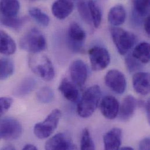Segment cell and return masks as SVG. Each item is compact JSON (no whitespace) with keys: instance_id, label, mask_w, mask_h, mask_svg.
Here are the masks:
<instances>
[{"instance_id":"23","label":"cell","mask_w":150,"mask_h":150,"mask_svg":"<svg viewBox=\"0 0 150 150\" xmlns=\"http://www.w3.org/2000/svg\"><path fill=\"white\" fill-rule=\"evenodd\" d=\"M92 23L96 28H98L102 21V11L99 5L94 0L88 1Z\"/></svg>"},{"instance_id":"35","label":"cell","mask_w":150,"mask_h":150,"mask_svg":"<svg viewBox=\"0 0 150 150\" xmlns=\"http://www.w3.org/2000/svg\"><path fill=\"white\" fill-rule=\"evenodd\" d=\"M23 150H38V148L36 146H35L34 145H33V144H26L23 148Z\"/></svg>"},{"instance_id":"30","label":"cell","mask_w":150,"mask_h":150,"mask_svg":"<svg viewBox=\"0 0 150 150\" xmlns=\"http://www.w3.org/2000/svg\"><path fill=\"white\" fill-rule=\"evenodd\" d=\"M81 149L85 150L95 149V144L91 136L89 131L86 128L84 129L82 132L81 141Z\"/></svg>"},{"instance_id":"3","label":"cell","mask_w":150,"mask_h":150,"mask_svg":"<svg viewBox=\"0 0 150 150\" xmlns=\"http://www.w3.org/2000/svg\"><path fill=\"white\" fill-rule=\"evenodd\" d=\"M29 65L35 74L45 81H51L54 77L55 71L52 62L46 56L33 54L29 58Z\"/></svg>"},{"instance_id":"29","label":"cell","mask_w":150,"mask_h":150,"mask_svg":"<svg viewBox=\"0 0 150 150\" xmlns=\"http://www.w3.org/2000/svg\"><path fill=\"white\" fill-rule=\"evenodd\" d=\"M25 19L23 18L15 17H6L4 16L2 18L1 22L5 26L11 28L13 29L21 28L25 22Z\"/></svg>"},{"instance_id":"32","label":"cell","mask_w":150,"mask_h":150,"mask_svg":"<svg viewBox=\"0 0 150 150\" xmlns=\"http://www.w3.org/2000/svg\"><path fill=\"white\" fill-rule=\"evenodd\" d=\"M13 100L9 97H0V117L2 116L11 108Z\"/></svg>"},{"instance_id":"2","label":"cell","mask_w":150,"mask_h":150,"mask_svg":"<svg viewBox=\"0 0 150 150\" xmlns=\"http://www.w3.org/2000/svg\"><path fill=\"white\" fill-rule=\"evenodd\" d=\"M47 46L46 38L38 29L32 28L20 40V47L24 50L33 54L39 53Z\"/></svg>"},{"instance_id":"11","label":"cell","mask_w":150,"mask_h":150,"mask_svg":"<svg viewBox=\"0 0 150 150\" xmlns=\"http://www.w3.org/2000/svg\"><path fill=\"white\" fill-rule=\"evenodd\" d=\"M69 72L71 81L76 86L82 87L85 84L88 77V69L82 60L74 61L70 66Z\"/></svg>"},{"instance_id":"1","label":"cell","mask_w":150,"mask_h":150,"mask_svg":"<svg viewBox=\"0 0 150 150\" xmlns=\"http://www.w3.org/2000/svg\"><path fill=\"white\" fill-rule=\"evenodd\" d=\"M101 95V90L98 85H93L88 88L83 93L78 104V115L83 118L92 116L98 106Z\"/></svg>"},{"instance_id":"9","label":"cell","mask_w":150,"mask_h":150,"mask_svg":"<svg viewBox=\"0 0 150 150\" xmlns=\"http://www.w3.org/2000/svg\"><path fill=\"white\" fill-rule=\"evenodd\" d=\"M106 85L114 92L122 94L126 88V79L125 75L117 70H111L105 77Z\"/></svg>"},{"instance_id":"7","label":"cell","mask_w":150,"mask_h":150,"mask_svg":"<svg viewBox=\"0 0 150 150\" xmlns=\"http://www.w3.org/2000/svg\"><path fill=\"white\" fill-rule=\"evenodd\" d=\"M88 54L92 69L95 71L105 69L110 62V54L103 47H93L88 51Z\"/></svg>"},{"instance_id":"38","label":"cell","mask_w":150,"mask_h":150,"mask_svg":"<svg viewBox=\"0 0 150 150\" xmlns=\"http://www.w3.org/2000/svg\"><path fill=\"white\" fill-rule=\"evenodd\" d=\"M77 1H79V0H77Z\"/></svg>"},{"instance_id":"33","label":"cell","mask_w":150,"mask_h":150,"mask_svg":"<svg viewBox=\"0 0 150 150\" xmlns=\"http://www.w3.org/2000/svg\"><path fill=\"white\" fill-rule=\"evenodd\" d=\"M139 149L140 150H149L150 149V140L147 137L142 140L139 144Z\"/></svg>"},{"instance_id":"15","label":"cell","mask_w":150,"mask_h":150,"mask_svg":"<svg viewBox=\"0 0 150 150\" xmlns=\"http://www.w3.org/2000/svg\"><path fill=\"white\" fill-rule=\"evenodd\" d=\"M137 100L132 95L126 96L119 107V118L123 121L129 120L133 116L137 106Z\"/></svg>"},{"instance_id":"24","label":"cell","mask_w":150,"mask_h":150,"mask_svg":"<svg viewBox=\"0 0 150 150\" xmlns=\"http://www.w3.org/2000/svg\"><path fill=\"white\" fill-rule=\"evenodd\" d=\"M150 0H133L134 15L136 18L147 16L150 11Z\"/></svg>"},{"instance_id":"25","label":"cell","mask_w":150,"mask_h":150,"mask_svg":"<svg viewBox=\"0 0 150 150\" xmlns=\"http://www.w3.org/2000/svg\"><path fill=\"white\" fill-rule=\"evenodd\" d=\"M14 71V64L9 59H0V80H4L12 75Z\"/></svg>"},{"instance_id":"20","label":"cell","mask_w":150,"mask_h":150,"mask_svg":"<svg viewBox=\"0 0 150 150\" xmlns=\"http://www.w3.org/2000/svg\"><path fill=\"white\" fill-rule=\"evenodd\" d=\"M37 82L31 76L25 78L16 87L13 91V94L18 97H23L32 92L36 88Z\"/></svg>"},{"instance_id":"5","label":"cell","mask_w":150,"mask_h":150,"mask_svg":"<svg viewBox=\"0 0 150 150\" xmlns=\"http://www.w3.org/2000/svg\"><path fill=\"white\" fill-rule=\"evenodd\" d=\"M62 113L59 109H56L52 111L43 122L35 125L33 129L35 136L40 139L49 137L57 128Z\"/></svg>"},{"instance_id":"18","label":"cell","mask_w":150,"mask_h":150,"mask_svg":"<svg viewBox=\"0 0 150 150\" xmlns=\"http://www.w3.org/2000/svg\"><path fill=\"white\" fill-rule=\"evenodd\" d=\"M126 19V11L122 5H116L112 7L108 14V21L113 26L122 25Z\"/></svg>"},{"instance_id":"13","label":"cell","mask_w":150,"mask_h":150,"mask_svg":"<svg viewBox=\"0 0 150 150\" xmlns=\"http://www.w3.org/2000/svg\"><path fill=\"white\" fill-rule=\"evenodd\" d=\"M74 9V4L71 0H56L52 6L53 15L59 19L67 18Z\"/></svg>"},{"instance_id":"21","label":"cell","mask_w":150,"mask_h":150,"mask_svg":"<svg viewBox=\"0 0 150 150\" xmlns=\"http://www.w3.org/2000/svg\"><path fill=\"white\" fill-rule=\"evenodd\" d=\"M19 9V0H1L0 2V11L4 16H17Z\"/></svg>"},{"instance_id":"26","label":"cell","mask_w":150,"mask_h":150,"mask_svg":"<svg viewBox=\"0 0 150 150\" xmlns=\"http://www.w3.org/2000/svg\"><path fill=\"white\" fill-rule=\"evenodd\" d=\"M29 13L40 25L46 27L49 25V16L40 9L38 8H32L29 10Z\"/></svg>"},{"instance_id":"4","label":"cell","mask_w":150,"mask_h":150,"mask_svg":"<svg viewBox=\"0 0 150 150\" xmlns=\"http://www.w3.org/2000/svg\"><path fill=\"white\" fill-rule=\"evenodd\" d=\"M110 31L112 40L118 52L121 55L127 54L135 44L136 36L134 35L117 27L111 28Z\"/></svg>"},{"instance_id":"8","label":"cell","mask_w":150,"mask_h":150,"mask_svg":"<svg viewBox=\"0 0 150 150\" xmlns=\"http://www.w3.org/2000/svg\"><path fill=\"white\" fill-rule=\"evenodd\" d=\"M85 38L86 33L80 25L71 22L68 30V43L71 50L75 53L82 52Z\"/></svg>"},{"instance_id":"19","label":"cell","mask_w":150,"mask_h":150,"mask_svg":"<svg viewBox=\"0 0 150 150\" xmlns=\"http://www.w3.org/2000/svg\"><path fill=\"white\" fill-rule=\"evenodd\" d=\"M16 45L13 39L6 32L0 30V53L10 56L14 54Z\"/></svg>"},{"instance_id":"12","label":"cell","mask_w":150,"mask_h":150,"mask_svg":"<svg viewBox=\"0 0 150 150\" xmlns=\"http://www.w3.org/2000/svg\"><path fill=\"white\" fill-rule=\"evenodd\" d=\"M102 114L108 119L112 120L116 118L119 113V103L113 96L108 95L103 98L100 104Z\"/></svg>"},{"instance_id":"6","label":"cell","mask_w":150,"mask_h":150,"mask_svg":"<svg viewBox=\"0 0 150 150\" xmlns=\"http://www.w3.org/2000/svg\"><path fill=\"white\" fill-rule=\"evenodd\" d=\"M22 133V126L15 119L12 117L0 119V140H16L21 136Z\"/></svg>"},{"instance_id":"28","label":"cell","mask_w":150,"mask_h":150,"mask_svg":"<svg viewBox=\"0 0 150 150\" xmlns=\"http://www.w3.org/2000/svg\"><path fill=\"white\" fill-rule=\"evenodd\" d=\"M77 8L79 15L87 24L91 25L92 23L91 18L90 16L89 10L88 5V2H86L84 0H79L77 2Z\"/></svg>"},{"instance_id":"37","label":"cell","mask_w":150,"mask_h":150,"mask_svg":"<svg viewBox=\"0 0 150 150\" xmlns=\"http://www.w3.org/2000/svg\"><path fill=\"white\" fill-rule=\"evenodd\" d=\"M120 150H133L134 149L132 147H122L120 149H119Z\"/></svg>"},{"instance_id":"16","label":"cell","mask_w":150,"mask_h":150,"mask_svg":"<svg viewBox=\"0 0 150 150\" xmlns=\"http://www.w3.org/2000/svg\"><path fill=\"white\" fill-rule=\"evenodd\" d=\"M122 132L119 128H113L103 136L105 149L119 150L122 143Z\"/></svg>"},{"instance_id":"34","label":"cell","mask_w":150,"mask_h":150,"mask_svg":"<svg viewBox=\"0 0 150 150\" xmlns=\"http://www.w3.org/2000/svg\"><path fill=\"white\" fill-rule=\"evenodd\" d=\"M144 29L148 35H150V16H148L144 21Z\"/></svg>"},{"instance_id":"27","label":"cell","mask_w":150,"mask_h":150,"mask_svg":"<svg viewBox=\"0 0 150 150\" xmlns=\"http://www.w3.org/2000/svg\"><path fill=\"white\" fill-rule=\"evenodd\" d=\"M37 98L43 103H48L54 98V92L49 86H43L37 92Z\"/></svg>"},{"instance_id":"22","label":"cell","mask_w":150,"mask_h":150,"mask_svg":"<svg viewBox=\"0 0 150 150\" xmlns=\"http://www.w3.org/2000/svg\"><path fill=\"white\" fill-rule=\"evenodd\" d=\"M132 56L143 64L150 62V45L147 42H142L135 47Z\"/></svg>"},{"instance_id":"17","label":"cell","mask_w":150,"mask_h":150,"mask_svg":"<svg viewBox=\"0 0 150 150\" xmlns=\"http://www.w3.org/2000/svg\"><path fill=\"white\" fill-rule=\"evenodd\" d=\"M59 90L67 100L75 102L78 100L79 92L75 84L67 78H64L60 82Z\"/></svg>"},{"instance_id":"10","label":"cell","mask_w":150,"mask_h":150,"mask_svg":"<svg viewBox=\"0 0 150 150\" xmlns=\"http://www.w3.org/2000/svg\"><path fill=\"white\" fill-rule=\"evenodd\" d=\"M45 149L48 150H76L77 147L69 134L60 133L46 143Z\"/></svg>"},{"instance_id":"31","label":"cell","mask_w":150,"mask_h":150,"mask_svg":"<svg viewBox=\"0 0 150 150\" xmlns=\"http://www.w3.org/2000/svg\"><path fill=\"white\" fill-rule=\"evenodd\" d=\"M125 62L126 67L130 73L137 71L142 68V63L135 59L132 54H129L126 57Z\"/></svg>"},{"instance_id":"14","label":"cell","mask_w":150,"mask_h":150,"mask_svg":"<svg viewBox=\"0 0 150 150\" xmlns=\"http://www.w3.org/2000/svg\"><path fill=\"white\" fill-rule=\"evenodd\" d=\"M133 86L135 91L142 95H147L150 92V74L138 72L133 76Z\"/></svg>"},{"instance_id":"36","label":"cell","mask_w":150,"mask_h":150,"mask_svg":"<svg viewBox=\"0 0 150 150\" xmlns=\"http://www.w3.org/2000/svg\"><path fill=\"white\" fill-rule=\"evenodd\" d=\"M2 149H4V150H15V147L11 145H8L6 147H4Z\"/></svg>"}]
</instances>
